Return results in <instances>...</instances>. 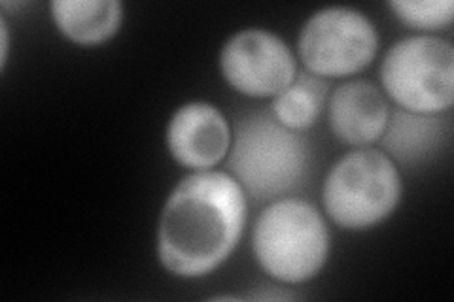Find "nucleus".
I'll return each instance as SVG.
<instances>
[{
  "label": "nucleus",
  "instance_id": "obj_2",
  "mask_svg": "<svg viewBox=\"0 0 454 302\" xmlns=\"http://www.w3.org/2000/svg\"><path fill=\"white\" fill-rule=\"evenodd\" d=\"M309 140L280 125L271 112L254 110L235 123L227 172L254 200H273L300 190L310 176Z\"/></svg>",
  "mask_w": 454,
  "mask_h": 302
},
{
  "label": "nucleus",
  "instance_id": "obj_9",
  "mask_svg": "<svg viewBox=\"0 0 454 302\" xmlns=\"http://www.w3.org/2000/svg\"><path fill=\"white\" fill-rule=\"evenodd\" d=\"M333 135L348 146H369L388 125V105L373 83L352 80L333 91L328 106Z\"/></svg>",
  "mask_w": 454,
  "mask_h": 302
},
{
  "label": "nucleus",
  "instance_id": "obj_8",
  "mask_svg": "<svg viewBox=\"0 0 454 302\" xmlns=\"http://www.w3.org/2000/svg\"><path fill=\"white\" fill-rule=\"evenodd\" d=\"M231 127L208 103L180 106L167 127V148L173 159L195 172L212 170L231 148Z\"/></svg>",
  "mask_w": 454,
  "mask_h": 302
},
{
  "label": "nucleus",
  "instance_id": "obj_7",
  "mask_svg": "<svg viewBox=\"0 0 454 302\" xmlns=\"http://www.w3.org/2000/svg\"><path fill=\"white\" fill-rule=\"evenodd\" d=\"M220 70L235 91L254 98H275L297 76L290 48L265 28H245L227 40Z\"/></svg>",
  "mask_w": 454,
  "mask_h": 302
},
{
  "label": "nucleus",
  "instance_id": "obj_6",
  "mask_svg": "<svg viewBox=\"0 0 454 302\" xmlns=\"http://www.w3.org/2000/svg\"><path fill=\"white\" fill-rule=\"evenodd\" d=\"M297 50L310 74L345 78L372 65L379 51V35L362 12L330 6L307 19Z\"/></svg>",
  "mask_w": 454,
  "mask_h": 302
},
{
  "label": "nucleus",
  "instance_id": "obj_15",
  "mask_svg": "<svg viewBox=\"0 0 454 302\" xmlns=\"http://www.w3.org/2000/svg\"><path fill=\"white\" fill-rule=\"evenodd\" d=\"M212 300H239V297H231V295H222V297H215Z\"/></svg>",
  "mask_w": 454,
  "mask_h": 302
},
{
  "label": "nucleus",
  "instance_id": "obj_12",
  "mask_svg": "<svg viewBox=\"0 0 454 302\" xmlns=\"http://www.w3.org/2000/svg\"><path fill=\"white\" fill-rule=\"evenodd\" d=\"M328 91L330 88L324 78L305 70L273 98L271 113L280 125L290 128V131H305L320 118Z\"/></svg>",
  "mask_w": 454,
  "mask_h": 302
},
{
  "label": "nucleus",
  "instance_id": "obj_4",
  "mask_svg": "<svg viewBox=\"0 0 454 302\" xmlns=\"http://www.w3.org/2000/svg\"><path fill=\"white\" fill-rule=\"evenodd\" d=\"M402 176L385 151L362 148L339 159L324 182L322 203L335 225L364 231L385 221L402 200Z\"/></svg>",
  "mask_w": 454,
  "mask_h": 302
},
{
  "label": "nucleus",
  "instance_id": "obj_13",
  "mask_svg": "<svg viewBox=\"0 0 454 302\" xmlns=\"http://www.w3.org/2000/svg\"><path fill=\"white\" fill-rule=\"evenodd\" d=\"M388 6L397 19L422 31L443 28L454 18L452 0H392Z\"/></svg>",
  "mask_w": 454,
  "mask_h": 302
},
{
  "label": "nucleus",
  "instance_id": "obj_11",
  "mask_svg": "<svg viewBox=\"0 0 454 302\" xmlns=\"http://www.w3.org/2000/svg\"><path fill=\"white\" fill-rule=\"evenodd\" d=\"M51 18L70 42L97 46L118 33L123 4L118 0H53Z\"/></svg>",
  "mask_w": 454,
  "mask_h": 302
},
{
  "label": "nucleus",
  "instance_id": "obj_3",
  "mask_svg": "<svg viewBox=\"0 0 454 302\" xmlns=\"http://www.w3.org/2000/svg\"><path fill=\"white\" fill-rule=\"evenodd\" d=\"M252 250L269 276L282 283H303L315 278L328 259L330 231L307 200L278 198L255 221Z\"/></svg>",
  "mask_w": 454,
  "mask_h": 302
},
{
  "label": "nucleus",
  "instance_id": "obj_1",
  "mask_svg": "<svg viewBox=\"0 0 454 302\" xmlns=\"http://www.w3.org/2000/svg\"><path fill=\"white\" fill-rule=\"evenodd\" d=\"M247 223V193L222 170L180 180L163 206L158 255L170 275L201 278L233 253Z\"/></svg>",
  "mask_w": 454,
  "mask_h": 302
},
{
  "label": "nucleus",
  "instance_id": "obj_10",
  "mask_svg": "<svg viewBox=\"0 0 454 302\" xmlns=\"http://www.w3.org/2000/svg\"><path fill=\"white\" fill-rule=\"evenodd\" d=\"M449 138L450 120L445 113H415L397 108L390 113L380 143L395 165L417 166L442 151Z\"/></svg>",
  "mask_w": 454,
  "mask_h": 302
},
{
  "label": "nucleus",
  "instance_id": "obj_14",
  "mask_svg": "<svg viewBox=\"0 0 454 302\" xmlns=\"http://www.w3.org/2000/svg\"><path fill=\"white\" fill-rule=\"evenodd\" d=\"M0 38H3V57H0V66L4 68V65H6V59H8V48H10V38H8V25H6V19L4 18H0Z\"/></svg>",
  "mask_w": 454,
  "mask_h": 302
},
{
  "label": "nucleus",
  "instance_id": "obj_5",
  "mask_svg": "<svg viewBox=\"0 0 454 302\" xmlns=\"http://www.w3.org/2000/svg\"><path fill=\"white\" fill-rule=\"evenodd\" d=\"M380 83L402 110L445 113L454 103V50L439 36H407L387 51Z\"/></svg>",
  "mask_w": 454,
  "mask_h": 302
}]
</instances>
